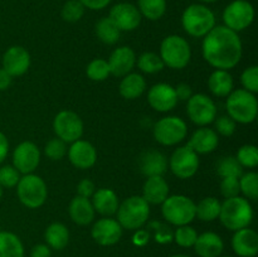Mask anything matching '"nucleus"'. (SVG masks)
<instances>
[{
    "instance_id": "obj_1",
    "label": "nucleus",
    "mask_w": 258,
    "mask_h": 257,
    "mask_svg": "<svg viewBox=\"0 0 258 257\" xmlns=\"http://www.w3.org/2000/svg\"><path fill=\"white\" fill-rule=\"evenodd\" d=\"M203 57L212 67L229 71L236 67L242 58V42L238 33L226 25L214 27L204 37Z\"/></svg>"
},
{
    "instance_id": "obj_2",
    "label": "nucleus",
    "mask_w": 258,
    "mask_h": 257,
    "mask_svg": "<svg viewBox=\"0 0 258 257\" xmlns=\"http://www.w3.org/2000/svg\"><path fill=\"white\" fill-rule=\"evenodd\" d=\"M219 219L229 231H238L246 228L253 219V209L248 199L242 197L228 198L221 204Z\"/></svg>"
},
{
    "instance_id": "obj_3",
    "label": "nucleus",
    "mask_w": 258,
    "mask_h": 257,
    "mask_svg": "<svg viewBox=\"0 0 258 257\" xmlns=\"http://www.w3.org/2000/svg\"><path fill=\"white\" fill-rule=\"evenodd\" d=\"M117 222L122 228L136 231L148 222L150 204L141 196H133L125 199L117 208Z\"/></svg>"
},
{
    "instance_id": "obj_4",
    "label": "nucleus",
    "mask_w": 258,
    "mask_h": 257,
    "mask_svg": "<svg viewBox=\"0 0 258 257\" xmlns=\"http://www.w3.org/2000/svg\"><path fill=\"white\" fill-rule=\"evenodd\" d=\"M227 97L226 107L229 117L239 123H251L256 120L258 102L254 93L239 88L232 91Z\"/></svg>"
},
{
    "instance_id": "obj_5",
    "label": "nucleus",
    "mask_w": 258,
    "mask_h": 257,
    "mask_svg": "<svg viewBox=\"0 0 258 257\" xmlns=\"http://www.w3.org/2000/svg\"><path fill=\"white\" fill-rule=\"evenodd\" d=\"M181 25L191 37H206L216 27V17L206 5L191 4L181 15Z\"/></svg>"
},
{
    "instance_id": "obj_6",
    "label": "nucleus",
    "mask_w": 258,
    "mask_h": 257,
    "mask_svg": "<svg viewBox=\"0 0 258 257\" xmlns=\"http://www.w3.org/2000/svg\"><path fill=\"white\" fill-rule=\"evenodd\" d=\"M191 49L188 40L180 35H168L160 45V58L164 66L171 70H181L190 62Z\"/></svg>"
},
{
    "instance_id": "obj_7",
    "label": "nucleus",
    "mask_w": 258,
    "mask_h": 257,
    "mask_svg": "<svg viewBox=\"0 0 258 257\" xmlns=\"http://www.w3.org/2000/svg\"><path fill=\"white\" fill-rule=\"evenodd\" d=\"M161 213L164 219L174 226H185L196 218V203L189 197L169 196L161 203Z\"/></svg>"
},
{
    "instance_id": "obj_8",
    "label": "nucleus",
    "mask_w": 258,
    "mask_h": 257,
    "mask_svg": "<svg viewBox=\"0 0 258 257\" xmlns=\"http://www.w3.org/2000/svg\"><path fill=\"white\" fill-rule=\"evenodd\" d=\"M17 194L22 204L27 208L35 209L45 203L48 189L45 181L35 174H25L20 176L17 184Z\"/></svg>"
},
{
    "instance_id": "obj_9",
    "label": "nucleus",
    "mask_w": 258,
    "mask_h": 257,
    "mask_svg": "<svg viewBox=\"0 0 258 257\" xmlns=\"http://www.w3.org/2000/svg\"><path fill=\"white\" fill-rule=\"evenodd\" d=\"M188 134V127L183 118L178 116L163 117L154 126V138L164 146H173L181 143Z\"/></svg>"
},
{
    "instance_id": "obj_10",
    "label": "nucleus",
    "mask_w": 258,
    "mask_h": 257,
    "mask_svg": "<svg viewBox=\"0 0 258 257\" xmlns=\"http://www.w3.org/2000/svg\"><path fill=\"white\" fill-rule=\"evenodd\" d=\"M254 19V8L247 0H233L223 12L224 25L238 33L248 28Z\"/></svg>"
},
{
    "instance_id": "obj_11",
    "label": "nucleus",
    "mask_w": 258,
    "mask_h": 257,
    "mask_svg": "<svg viewBox=\"0 0 258 257\" xmlns=\"http://www.w3.org/2000/svg\"><path fill=\"white\" fill-rule=\"evenodd\" d=\"M53 130L57 138L64 143L80 140L83 135V122L80 116L73 111H60L53 120Z\"/></svg>"
},
{
    "instance_id": "obj_12",
    "label": "nucleus",
    "mask_w": 258,
    "mask_h": 257,
    "mask_svg": "<svg viewBox=\"0 0 258 257\" xmlns=\"http://www.w3.org/2000/svg\"><path fill=\"white\" fill-rule=\"evenodd\" d=\"M186 112L196 125L207 126L217 118V106L209 96L197 93L188 100Z\"/></svg>"
},
{
    "instance_id": "obj_13",
    "label": "nucleus",
    "mask_w": 258,
    "mask_h": 257,
    "mask_svg": "<svg viewBox=\"0 0 258 257\" xmlns=\"http://www.w3.org/2000/svg\"><path fill=\"white\" fill-rule=\"evenodd\" d=\"M169 168L179 179H189L196 175L199 168V158L196 151L188 146L178 148L170 156Z\"/></svg>"
},
{
    "instance_id": "obj_14",
    "label": "nucleus",
    "mask_w": 258,
    "mask_h": 257,
    "mask_svg": "<svg viewBox=\"0 0 258 257\" xmlns=\"http://www.w3.org/2000/svg\"><path fill=\"white\" fill-rule=\"evenodd\" d=\"M40 163V151L32 141H23L13 151V166L20 174H32Z\"/></svg>"
},
{
    "instance_id": "obj_15",
    "label": "nucleus",
    "mask_w": 258,
    "mask_h": 257,
    "mask_svg": "<svg viewBox=\"0 0 258 257\" xmlns=\"http://www.w3.org/2000/svg\"><path fill=\"white\" fill-rule=\"evenodd\" d=\"M111 20L115 23L116 27L122 32H131L136 29L141 23V14L138 7L130 3H118L113 5L108 15Z\"/></svg>"
},
{
    "instance_id": "obj_16",
    "label": "nucleus",
    "mask_w": 258,
    "mask_h": 257,
    "mask_svg": "<svg viewBox=\"0 0 258 257\" xmlns=\"http://www.w3.org/2000/svg\"><path fill=\"white\" fill-rule=\"evenodd\" d=\"M91 236L100 246H112L120 241L122 227L113 218H101L93 224Z\"/></svg>"
},
{
    "instance_id": "obj_17",
    "label": "nucleus",
    "mask_w": 258,
    "mask_h": 257,
    "mask_svg": "<svg viewBox=\"0 0 258 257\" xmlns=\"http://www.w3.org/2000/svg\"><path fill=\"white\" fill-rule=\"evenodd\" d=\"M149 105L159 112L171 111L178 103L175 90L168 83H156L148 92Z\"/></svg>"
},
{
    "instance_id": "obj_18",
    "label": "nucleus",
    "mask_w": 258,
    "mask_h": 257,
    "mask_svg": "<svg viewBox=\"0 0 258 257\" xmlns=\"http://www.w3.org/2000/svg\"><path fill=\"white\" fill-rule=\"evenodd\" d=\"M30 66V54L25 48L13 45L3 55V70L12 77L24 75Z\"/></svg>"
},
{
    "instance_id": "obj_19",
    "label": "nucleus",
    "mask_w": 258,
    "mask_h": 257,
    "mask_svg": "<svg viewBox=\"0 0 258 257\" xmlns=\"http://www.w3.org/2000/svg\"><path fill=\"white\" fill-rule=\"evenodd\" d=\"M67 153L72 165L78 169L92 168L97 160V151L95 146L86 140L73 141Z\"/></svg>"
},
{
    "instance_id": "obj_20",
    "label": "nucleus",
    "mask_w": 258,
    "mask_h": 257,
    "mask_svg": "<svg viewBox=\"0 0 258 257\" xmlns=\"http://www.w3.org/2000/svg\"><path fill=\"white\" fill-rule=\"evenodd\" d=\"M107 63L108 67H110L111 75L116 76V77H123V76L128 75L133 71V68L135 67V52L130 47L116 48L111 53Z\"/></svg>"
},
{
    "instance_id": "obj_21",
    "label": "nucleus",
    "mask_w": 258,
    "mask_h": 257,
    "mask_svg": "<svg viewBox=\"0 0 258 257\" xmlns=\"http://www.w3.org/2000/svg\"><path fill=\"white\" fill-rule=\"evenodd\" d=\"M233 251L241 257H254L258 252V234L248 227L236 231L232 238Z\"/></svg>"
},
{
    "instance_id": "obj_22",
    "label": "nucleus",
    "mask_w": 258,
    "mask_h": 257,
    "mask_svg": "<svg viewBox=\"0 0 258 257\" xmlns=\"http://www.w3.org/2000/svg\"><path fill=\"white\" fill-rule=\"evenodd\" d=\"M219 144L218 134L213 128H208L206 126H202L189 139L186 146L197 154H209L217 149Z\"/></svg>"
},
{
    "instance_id": "obj_23",
    "label": "nucleus",
    "mask_w": 258,
    "mask_h": 257,
    "mask_svg": "<svg viewBox=\"0 0 258 257\" xmlns=\"http://www.w3.org/2000/svg\"><path fill=\"white\" fill-rule=\"evenodd\" d=\"M139 166L144 175L163 176L168 169V160L163 153L158 150H148L139 158Z\"/></svg>"
},
{
    "instance_id": "obj_24",
    "label": "nucleus",
    "mask_w": 258,
    "mask_h": 257,
    "mask_svg": "<svg viewBox=\"0 0 258 257\" xmlns=\"http://www.w3.org/2000/svg\"><path fill=\"white\" fill-rule=\"evenodd\" d=\"M143 197L149 204H161L169 197V184L163 176H148L143 186Z\"/></svg>"
},
{
    "instance_id": "obj_25",
    "label": "nucleus",
    "mask_w": 258,
    "mask_h": 257,
    "mask_svg": "<svg viewBox=\"0 0 258 257\" xmlns=\"http://www.w3.org/2000/svg\"><path fill=\"white\" fill-rule=\"evenodd\" d=\"M193 247L201 257H219L223 252L224 243L221 236L214 232H204L197 237Z\"/></svg>"
},
{
    "instance_id": "obj_26",
    "label": "nucleus",
    "mask_w": 258,
    "mask_h": 257,
    "mask_svg": "<svg viewBox=\"0 0 258 257\" xmlns=\"http://www.w3.org/2000/svg\"><path fill=\"white\" fill-rule=\"evenodd\" d=\"M71 219L80 226H87L95 219V209L90 198L76 196L68 207Z\"/></svg>"
},
{
    "instance_id": "obj_27",
    "label": "nucleus",
    "mask_w": 258,
    "mask_h": 257,
    "mask_svg": "<svg viewBox=\"0 0 258 257\" xmlns=\"http://www.w3.org/2000/svg\"><path fill=\"white\" fill-rule=\"evenodd\" d=\"M92 206L95 212L102 214V216H112L117 212L118 208V197L112 189L101 188L95 190L92 196Z\"/></svg>"
},
{
    "instance_id": "obj_28",
    "label": "nucleus",
    "mask_w": 258,
    "mask_h": 257,
    "mask_svg": "<svg viewBox=\"0 0 258 257\" xmlns=\"http://www.w3.org/2000/svg\"><path fill=\"white\" fill-rule=\"evenodd\" d=\"M208 87L217 97H227L233 91V78L228 71L216 70L209 76Z\"/></svg>"
},
{
    "instance_id": "obj_29",
    "label": "nucleus",
    "mask_w": 258,
    "mask_h": 257,
    "mask_svg": "<svg viewBox=\"0 0 258 257\" xmlns=\"http://www.w3.org/2000/svg\"><path fill=\"white\" fill-rule=\"evenodd\" d=\"M145 78L139 73H128L123 76L120 83V95L126 100H135L145 92Z\"/></svg>"
},
{
    "instance_id": "obj_30",
    "label": "nucleus",
    "mask_w": 258,
    "mask_h": 257,
    "mask_svg": "<svg viewBox=\"0 0 258 257\" xmlns=\"http://www.w3.org/2000/svg\"><path fill=\"white\" fill-rule=\"evenodd\" d=\"M44 238L49 248L60 251L70 242V231L63 223L54 222L47 227L44 232Z\"/></svg>"
},
{
    "instance_id": "obj_31",
    "label": "nucleus",
    "mask_w": 258,
    "mask_h": 257,
    "mask_svg": "<svg viewBox=\"0 0 258 257\" xmlns=\"http://www.w3.org/2000/svg\"><path fill=\"white\" fill-rule=\"evenodd\" d=\"M0 257H24V247L17 234L0 232Z\"/></svg>"
},
{
    "instance_id": "obj_32",
    "label": "nucleus",
    "mask_w": 258,
    "mask_h": 257,
    "mask_svg": "<svg viewBox=\"0 0 258 257\" xmlns=\"http://www.w3.org/2000/svg\"><path fill=\"white\" fill-rule=\"evenodd\" d=\"M96 35L105 44H115L120 39L121 30L115 25V23L108 17L102 18L96 23Z\"/></svg>"
},
{
    "instance_id": "obj_33",
    "label": "nucleus",
    "mask_w": 258,
    "mask_h": 257,
    "mask_svg": "<svg viewBox=\"0 0 258 257\" xmlns=\"http://www.w3.org/2000/svg\"><path fill=\"white\" fill-rule=\"evenodd\" d=\"M219 212H221V202L214 197H207L196 204V217H198L201 221H214L219 217Z\"/></svg>"
},
{
    "instance_id": "obj_34",
    "label": "nucleus",
    "mask_w": 258,
    "mask_h": 257,
    "mask_svg": "<svg viewBox=\"0 0 258 257\" xmlns=\"http://www.w3.org/2000/svg\"><path fill=\"white\" fill-rule=\"evenodd\" d=\"M141 17L149 20H159L166 12V0H138Z\"/></svg>"
},
{
    "instance_id": "obj_35",
    "label": "nucleus",
    "mask_w": 258,
    "mask_h": 257,
    "mask_svg": "<svg viewBox=\"0 0 258 257\" xmlns=\"http://www.w3.org/2000/svg\"><path fill=\"white\" fill-rule=\"evenodd\" d=\"M217 173L221 178H239L243 174V168L236 156H223L217 163Z\"/></svg>"
},
{
    "instance_id": "obj_36",
    "label": "nucleus",
    "mask_w": 258,
    "mask_h": 257,
    "mask_svg": "<svg viewBox=\"0 0 258 257\" xmlns=\"http://www.w3.org/2000/svg\"><path fill=\"white\" fill-rule=\"evenodd\" d=\"M138 67L145 73H158L163 70L164 66L160 55L154 52H145L138 58Z\"/></svg>"
},
{
    "instance_id": "obj_37",
    "label": "nucleus",
    "mask_w": 258,
    "mask_h": 257,
    "mask_svg": "<svg viewBox=\"0 0 258 257\" xmlns=\"http://www.w3.org/2000/svg\"><path fill=\"white\" fill-rule=\"evenodd\" d=\"M239 189L244 197L251 201H257L258 198V174L254 171H248L239 176Z\"/></svg>"
},
{
    "instance_id": "obj_38",
    "label": "nucleus",
    "mask_w": 258,
    "mask_h": 257,
    "mask_svg": "<svg viewBox=\"0 0 258 257\" xmlns=\"http://www.w3.org/2000/svg\"><path fill=\"white\" fill-rule=\"evenodd\" d=\"M86 73L90 80L97 81V82L105 81L111 75L107 60L102 59V58H96V59L91 60L90 65L87 66Z\"/></svg>"
},
{
    "instance_id": "obj_39",
    "label": "nucleus",
    "mask_w": 258,
    "mask_h": 257,
    "mask_svg": "<svg viewBox=\"0 0 258 257\" xmlns=\"http://www.w3.org/2000/svg\"><path fill=\"white\" fill-rule=\"evenodd\" d=\"M173 237L174 241L179 246L188 248V247L194 246V243L197 241V237H198V233H197V231L193 227H190L189 224H185V226H179L175 229V232H174Z\"/></svg>"
},
{
    "instance_id": "obj_40",
    "label": "nucleus",
    "mask_w": 258,
    "mask_h": 257,
    "mask_svg": "<svg viewBox=\"0 0 258 257\" xmlns=\"http://www.w3.org/2000/svg\"><path fill=\"white\" fill-rule=\"evenodd\" d=\"M236 159L242 168H256L258 165V149L254 145L241 146Z\"/></svg>"
},
{
    "instance_id": "obj_41",
    "label": "nucleus",
    "mask_w": 258,
    "mask_h": 257,
    "mask_svg": "<svg viewBox=\"0 0 258 257\" xmlns=\"http://www.w3.org/2000/svg\"><path fill=\"white\" fill-rule=\"evenodd\" d=\"M85 9L80 0H68L62 8V18L63 20L68 23H76L83 17L85 14Z\"/></svg>"
},
{
    "instance_id": "obj_42",
    "label": "nucleus",
    "mask_w": 258,
    "mask_h": 257,
    "mask_svg": "<svg viewBox=\"0 0 258 257\" xmlns=\"http://www.w3.org/2000/svg\"><path fill=\"white\" fill-rule=\"evenodd\" d=\"M44 154L50 160H60L67 154V143L60 140L59 138H54L45 144Z\"/></svg>"
},
{
    "instance_id": "obj_43",
    "label": "nucleus",
    "mask_w": 258,
    "mask_h": 257,
    "mask_svg": "<svg viewBox=\"0 0 258 257\" xmlns=\"http://www.w3.org/2000/svg\"><path fill=\"white\" fill-rule=\"evenodd\" d=\"M241 82L244 90L251 93L258 92V67L251 66L246 68L241 75Z\"/></svg>"
},
{
    "instance_id": "obj_44",
    "label": "nucleus",
    "mask_w": 258,
    "mask_h": 257,
    "mask_svg": "<svg viewBox=\"0 0 258 257\" xmlns=\"http://www.w3.org/2000/svg\"><path fill=\"white\" fill-rule=\"evenodd\" d=\"M20 179V173L13 165L0 168V185L4 188H14Z\"/></svg>"
},
{
    "instance_id": "obj_45",
    "label": "nucleus",
    "mask_w": 258,
    "mask_h": 257,
    "mask_svg": "<svg viewBox=\"0 0 258 257\" xmlns=\"http://www.w3.org/2000/svg\"><path fill=\"white\" fill-rule=\"evenodd\" d=\"M221 193L226 199L238 197L239 193H241L239 178H222Z\"/></svg>"
},
{
    "instance_id": "obj_46",
    "label": "nucleus",
    "mask_w": 258,
    "mask_h": 257,
    "mask_svg": "<svg viewBox=\"0 0 258 257\" xmlns=\"http://www.w3.org/2000/svg\"><path fill=\"white\" fill-rule=\"evenodd\" d=\"M216 122V133L221 134L222 136H232L236 131V121L229 116H219L214 120Z\"/></svg>"
},
{
    "instance_id": "obj_47",
    "label": "nucleus",
    "mask_w": 258,
    "mask_h": 257,
    "mask_svg": "<svg viewBox=\"0 0 258 257\" xmlns=\"http://www.w3.org/2000/svg\"><path fill=\"white\" fill-rule=\"evenodd\" d=\"M96 188L95 184L91 179H82L77 185V196L83 197V198H90L93 196Z\"/></svg>"
},
{
    "instance_id": "obj_48",
    "label": "nucleus",
    "mask_w": 258,
    "mask_h": 257,
    "mask_svg": "<svg viewBox=\"0 0 258 257\" xmlns=\"http://www.w3.org/2000/svg\"><path fill=\"white\" fill-rule=\"evenodd\" d=\"M151 227L153 229H155L156 232V241H160V242H166V241H170L171 237H173V234H171L170 232V228L166 226H164L163 223H160V222H153L151 223Z\"/></svg>"
},
{
    "instance_id": "obj_49",
    "label": "nucleus",
    "mask_w": 258,
    "mask_h": 257,
    "mask_svg": "<svg viewBox=\"0 0 258 257\" xmlns=\"http://www.w3.org/2000/svg\"><path fill=\"white\" fill-rule=\"evenodd\" d=\"M176 93V97L178 100L181 101H188L189 98L191 97L193 92H191V87L188 85V83H179L176 87H174Z\"/></svg>"
},
{
    "instance_id": "obj_50",
    "label": "nucleus",
    "mask_w": 258,
    "mask_h": 257,
    "mask_svg": "<svg viewBox=\"0 0 258 257\" xmlns=\"http://www.w3.org/2000/svg\"><path fill=\"white\" fill-rule=\"evenodd\" d=\"M81 4L85 8L91 10H101L105 9L108 4L111 3V0H80Z\"/></svg>"
},
{
    "instance_id": "obj_51",
    "label": "nucleus",
    "mask_w": 258,
    "mask_h": 257,
    "mask_svg": "<svg viewBox=\"0 0 258 257\" xmlns=\"http://www.w3.org/2000/svg\"><path fill=\"white\" fill-rule=\"evenodd\" d=\"M52 256V252H50L49 246L47 244H35L34 247L30 251V257H50Z\"/></svg>"
},
{
    "instance_id": "obj_52",
    "label": "nucleus",
    "mask_w": 258,
    "mask_h": 257,
    "mask_svg": "<svg viewBox=\"0 0 258 257\" xmlns=\"http://www.w3.org/2000/svg\"><path fill=\"white\" fill-rule=\"evenodd\" d=\"M149 232L148 231H144V229H136V233L134 234L133 237V241L134 243L138 244V246H145L146 243L149 242Z\"/></svg>"
},
{
    "instance_id": "obj_53",
    "label": "nucleus",
    "mask_w": 258,
    "mask_h": 257,
    "mask_svg": "<svg viewBox=\"0 0 258 257\" xmlns=\"http://www.w3.org/2000/svg\"><path fill=\"white\" fill-rule=\"evenodd\" d=\"M9 151V141H8L7 136L0 131V164L5 160Z\"/></svg>"
},
{
    "instance_id": "obj_54",
    "label": "nucleus",
    "mask_w": 258,
    "mask_h": 257,
    "mask_svg": "<svg viewBox=\"0 0 258 257\" xmlns=\"http://www.w3.org/2000/svg\"><path fill=\"white\" fill-rule=\"evenodd\" d=\"M13 77L5 70L0 68V91H5L12 85Z\"/></svg>"
},
{
    "instance_id": "obj_55",
    "label": "nucleus",
    "mask_w": 258,
    "mask_h": 257,
    "mask_svg": "<svg viewBox=\"0 0 258 257\" xmlns=\"http://www.w3.org/2000/svg\"><path fill=\"white\" fill-rule=\"evenodd\" d=\"M171 257H189V256H186V254H174V256Z\"/></svg>"
},
{
    "instance_id": "obj_56",
    "label": "nucleus",
    "mask_w": 258,
    "mask_h": 257,
    "mask_svg": "<svg viewBox=\"0 0 258 257\" xmlns=\"http://www.w3.org/2000/svg\"><path fill=\"white\" fill-rule=\"evenodd\" d=\"M201 2H203V3H214V2H217V0H201Z\"/></svg>"
},
{
    "instance_id": "obj_57",
    "label": "nucleus",
    "mask_w": 258,
    "mask_h": 257,
    "mask_svg": "<svg viewBox=\"0 0 258 257\" xmlns=\"http://www.w3.org/2000/svg\"><path fill=\"white\" fill-rule=\"evenodd\" d=\"M2 197H3V186L0 185V199H2Z\"/></svg>"
},
{
    "instance_id": "obj_58",
    "label": "nucleus",
    "mask_w": 258,
    "mask_h": 257,
    "mask_svg": "<svg viewBox=\"0 0 258 257\" xmlns=\"http://www.w3.org/2000/svg\"><path fill=\"white\" fill-rule=\"evenodd\" d=\"M223 257H231V256H223Z\"/></svg>"
}]
</instances>
